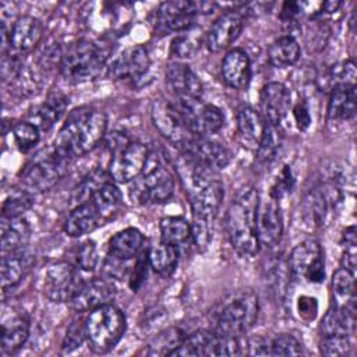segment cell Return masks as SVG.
I'll return each mask as SVG.
<instances>
[{
    "instance_id": "cell-1",
    "label": "cell",
    "mask_w": 357,
    "mask_h": 357,
    "mask_svg": "<svg viewBox=\"0 0 357 357\" xmlns=\"http://www.w3.org/2000/svg\"><path fill=\"white\" fill-rule=\"evenodd\" d=\"M107 117L92 106H79L70 112L54 139L53 149L70 160L91 152L105 138Z\"/></svg>"
},
{
    "instance_id": "cell-2",
    "label": "cell",
    "mask_w": 357,
    "mask_h": 357,
    "mask_svg": "<svg viewBox=\"0 0 357 357\" xmlns=\"http://www.w3.org/2000/svg\"><path fill=\"white\" fill-rule=\"evenodd\" d=\"M176 170L190 199L192 216L212 220L223 201L225 188L215 170L183 153L176 160Z\"/></svg>"
},
{
    "instance_id": "cell-3",
    "label": "cell",
    "mask_w": 357,
    "mask_h": 357,
    "mask_svg": "<svg viewBox=\"0 0 357 357\" xmlns=\"http://www.w3.org/2000/svg\"><path fill=\"white\" fill-rule=\"evenodd\" d=\"M258 202V191L254 188H247L237 195L227 209V234L233 248L241 257L252 258L261 248L257 236Z\"/></svg>"
},
{
    "instance_id": "cell-4",
    "label": "cell",
    "mask_w": 357,
    "mask_h": 357,
    "mask_svg": "<svg viewBox=\"0 0 357 357\" xmlns=\"http://www.w3.org/2000/svg\"><path fill=\"white\" fill-rule=\"evenodd\" d=\"M106 52L92 40L81 39L67 46L60 61V73L68 82L98 78L106 66Z\"/></svg>"
},
{
    "instance_id": "cell-5",
    "label": "cell",
    "mask_w": 357,
    "mask_h": 357,
    "mask_svg": "<svg viewBox=\"0 0 357 357\" xmlns=\"http://www.w3.org/2000/svg\"><path fill=\"white\" fill-rule=\"evenodd\" d=\"M126 328L124 312L112 303L89 311L85 318L86 342L99 354L110 351L121 340Z\"/></svg>"
},
{
    "instance_id": "cell-6",
    "label": "cell",
    "mask_w": 357,
    "mask_h": 357,
    "mask_svg": "<svg viewBox=\"0 0 357 357\" xmlns=\"http://www.w3.org/2000/svg\"><path fill=\"white\" fill-rule=\"evenodd\" d=\"M258 318V297L247 290L230 300L219 312L213 332L220 336L240 337L248 332Z\"/></svg>"
},
{
    "instance_id": "cell-7",
    "label": "cell",
    "mask_w": 357,
    "mask_h": 357,
    "mask_svg": "<svg viewBox=\"0 0 357 357\" xmlns=\"http://www.w3.org/2000/svg\"><path fill=\"white\" fill-rule=\"evenodd\" d=\"M173 106L195 135L208 137L216 134L225 124L222 110L212 103H204L199 98L177 96Z\"/></svg>"
},
{
    "instance_id": "cell-8",
    "label": "cell",
    "mask_w": 357,
    "mask_h": 357,
    "mask_svg": "<svg viewBox=\"0 0 357 357\" xmlns=\"http://www.w3.org/2000/svg\"><path fill=\"white\" fill-rule=\"evenodd\" d=\"M67 162L54 149L50 153L33 159L20 174L22 188L31 194L50 190L64 176Z\"/></svg>"
},
{
    "instance_id": "cell-9",
    "label": "cell",
    "mask_w": 357,
    "mask_h": 357,
    "mask_svg": "<svg viewBox=\"0 0 357 357\" xmlns=\"http://www.w3.org/2000/svg\"><path fill=\"white\" fill-rule=\"evenodd\" d=\"M287 268L294 279L322 283L325 279V261L319 243L308 238L297 244L289 255Z\"/></svg>"
},
{
    "instance_id": "cell-10",
    "label": "cell",
    "mask_w": 357,
    "mask_h": 357,
    "mask_svg": "<svg viewBox=\"0 0 357 357\" xmlns=\"http://www.w3.org/2000/svg\"><path fill=\"white\" fill-rule=\"evenodd\" d=\"M146 160V145L138 141H128L112 151V158L107 165V173L114 183H130L144 172Z\"/></svg>"
},
{
    "instance_id": "cell-11",
    "label": "cell",
    "mask_w": 357,
    "mask_h": 357,
    "mask_svg": "<svg viewBox=\"0 0 357 357\" xmlns=\"http://www.w3.org/2000/svg\"><path fill=\"white\" fill-rule=\"evenodd\" d=\"M85 282L78 268L68 262H56L47 266L43 280V294L53 303L71 301Z\"/></svg>"
},
{
    "instance_id": "cell-12",
    "label": "cell",
    "mask_w": 357,
    "mask_h": 357,
    "mask_svg": "<svg viewBox=\"0 0 357 357\" xmlns=\"http://www.w3.org/2000/svg\"><path fill=\"white\" fill-rule=\"evenodd\" d=\"M151 119L155 128L165 137L170 144L180 148L181 151L195 137L191 130L185 126L173 103L163 99H155L151 105Z\"/></svg>"
},
{
    "instance_id": "cell-13",
    "label": "cell",
    "mask_w": 357,
    "mask_h": 357,
    "mask_svg": "<svg viewBox=\"0 0 357 357\" xmlns=\"http://www.w3.org/2000/svg\"><path fill=\"white\" fill-rule=\"evenodd\" d=\"M211 8H213V3L206 1H165L156 11V22L163 31H185L192 25L197 14L209 13Z\"/></svg>"
},
{
    "instance_id": "cell-14",
    "label": "cell",
    "mask_w": 357,
    "mask_h": 357,
    "mask_svg": "<svg viewBox=\"0 0 357 357\" xmlns=\"http://www.w3.org/2000/svg\"><path fill=\"white\" fill-rule=\"evenodd\" d=\"M137 180V178H135ZM174 192V180L172 174L162 166H156L131 188V199L137 204H160L172 198Z\"/></svg>"
},
{
    "instance_id": "cell-15",
    "label": "cell",
    "mask_w": 357,
    "mask_h": 357,
    "mask_svg": "<svg viewBox=\"0 0 357 357\" xmlns=\"http://www.w3.org/2000/svg\"><path fill=\"white\" fill-rule=\"evenodd\" d=\"M283 233V215L279 201L272 197L261 199L257 209V236L264 248L275 247Z\"/></svg>"
},
{
    "instance_id": "cell-16",
    "label": "cell",
    "mask_w": 357,
    "mask_h": 357,
    "mask_svg": "<svg viewBox=\"0 0 357 357\" xmlns=\"http://www.w3.org/2000/svg\"><path fill=\"white\" fill-rule=\"evenodd\" d=\"M290 89L278 81L265 84L259 92L261 114L268 124L279 126L291 109Z\"/></svg>"
},
{
    "instance_id": "cell-17",
    "label": "cell",
    "mask_w": 357,
    "mask_h": 357,
    "mask_svg": "<svg viewBox=\"0 0 357 357\" xmlns=\"http://www.w3.org/2000/svg\"><path fill=\"white\" fill-rule=\"evenodd\" d=\"M244 26L243 14L237 10L227 11L218 17L208 31L206 45L213 53L227 49L241 33Z\"/></svg>"
},
{
    "instance_id": "cell-18",
    "label": "cell",
    "mask_w": 357,
    "mask_h": 357,
    "mask_svg": "<svg viewBox=\"0 0 357 357\" xmlns=\"http://www.w3.org/2000/svg\"><path fill=\"white\" fill-rule=\"evenodd\" d=\"M181 152L215 172L225 169L231 160V152L225 145L208 137L195 135Z\"/></svg>"
},
{
    "instance_id": "cell-19",
    "label": "cell",
    "mask_w": 357,
    "mask_h": 357,
    "mask_svg": "<svg viewBox=\"0 0 357 357\" xmlns=\"http://www.w3.org/2000/svg\"><path fill=\"white\" fill-rule=\"evenodd\" d=\"M151 60L144 46L124 49L110 64L109 74L114 79H137L149 68Z\"/></svg>"
},
{
    "instance_id": "cell-20",
    "label": "cell",
    "mask_w": 357,
    "mask_h": 357,
    "mask_svg": "<svg viewBox=\"0 0 357 357\" xmlns=\"http://www.w3.org/2000/svg\"><path fill=\"white\" fill-rule=\"evenodd\" d=\"M116 296V287L106 279H92L85 282L77 296L70 301L78 312H88L98 307L110 304Z\"/></svg>"
},
{
    "instance_id": "cell-21",
    "label": "cell",
    "mask_w": 357,
    "mask_h": 357,
    "mask_svg": "<svg viewBox=\"0 0 357 357\" xmlns=\"http://www.w3.org/2000/svg\"><path fill=\"white\" fill-rule=\"evenodd\" d=\"M222 78L227 86L243 91L251 81V63L245 50L234 47L222 60Z\"/></svg>"
},
{
    "instance_id": "cell-22",
    "label": "cell",
    "mask_w": 357,
    "mask_h": 357,
    "mask_svg": "<svg viewBox=\"0 0 357 357\" xmlns=\"http://www.w3.org/2000/svg\"><path fill=\"white\" fill-rule=\"evenodd\" d=\"M42 36L43 25L40 20L32 15H21L10 29V46L20 53H28L39 45Z\"/></svg>"
},
{
    "instance_id": "cell-23",
    "label": "cell",
    "mask_w": 357,
    "mask_h": 357,
    "mask_svg": "<svg viewBox=\"0 0 357 357\" xmlns=\"http://www.w3.org/2000/svg\"><path fill=\"white\" fill-rule=\"evenodd\" d=\"M35 257L25 248L6 252L1 257V289L7 291L17 286L29 272Z\"/></svg>"
},
{
    "instance_id": "cell-24",
    "label": "cell",
    "mask_w": 357,
    "mask_h": 357,
    "mask_svg": "<svg viewBox=\"0 0 357 357\" xmlns=\"http://www.w3.org/2000/svg\"><path fill=\"white\" fill-rule=\"evenodd\" d=\"M166 82L177 96L199 98L202 84L192 68L181 61H173L166 68Z\"/></svg>"
},
{
    "instance_id": "cell-25",
    "label": "cell",
    "mask_w": 357,
    "mask_h": 357,
    "mask_svg": "<svg viewBox=\"0 0 357 357\" xmlns=\"http://www.w3.org/2000/svg\"><path fill=\"white\" fill-rule=\"evenodd\" d=\"M103 218L91 201L78 204L67 216L64 222V231L71 237H81L84 234L92 233L100 225H103Z\"/></svg>"
},
{
    "instance_id": "cell-26",
    "label": "cell",
    "mask_w": 357,
    "mask_h": 357,
    "mask_svg": "<svg viewBox=\"0 0 357 357\" xmlns=\"http://www.w3.org/2000/svg\"><path fill=\"white\" fill-rule=\"evenodd\" d=\"M357 109L356 85L342 84L332 88L328 102V117L333 121L350 120Z\"/></svg>"
},
{
    "instance_id": "cell-27",
    "label": "cell",
    "mask_w": 357,
    "mask_h": 357,
    "mask_svg": "<svg viewBox=\"0 0 357 357\" xmlns=\"http://www.w3.org/2000/svg\"><path fill=\"white\" fill-rule=\"evenodd\" d=\"M142 247L144 236L135 227L123 229L109 240V254L124 261L135 259L142 252Z\"/></svg>"
},
{
    "instance_id": "cell-28",
    "label": "cell",
    "mask_w": 357,
    "mask_h": 357,
    "mask_svg": "<svg viewBox=\"0 0 357 357\" xmlns=\"http://www.w3.org/2000/svg\"><path fill=\"white\" fill-rule=\"evenodd\" d=\"M29 336V321L20 314L10 315L1 321V350L7 354L15 353L26 342Z\"/></svg>"
},
{
    "instance_id": "cell-29",
    "label": "cell",
    "mask_w": 357,
    "mask_h": 357,
    "mask_svg": "<svg viewBox=\"0 0 357 357\" xmlns=\"http://www.w3.org/2000/svg\"><path fill=\"white\" fill-rule=\"evenodd\" d=\"M67 105L68 100L63 93H52L42 105L31 109V112L28 113V121L35 124L39 130L46 131L60 119Z\"/></svg>"
},
{
    "instance_id": "cell-30",
    "label": "cell",
    "mask_w": 357,
    "mask_h": 357,
    "mask_svg": "<svg viewBox=\"0 0 357 357\" xmlns=\"http://www.w3.org/2000/svg\"><path fill=\"white\" fill-rule=\"evenodd\" d=\"M356 329V305L339 307L335 305L325 314L321 322L322 336L343 335L350 336Z\"/></svg>"
},
{
    "instance_id": "cell-31",
    "label": "cell",
    "mask_w": 357,
    "mask_h": 357,
    "mask_svg": "<svg viewBox=\"0 0 357 357\" xmlns=\"http://www.w3.org/2000/svg\"><path fill=\"white\" fill-rule=\"evenodd\" d=\"M31 237L29 223L21 218H1V251L3 254L25 248Z\"/></svg>"
},
{
    "instance_id": "cell-32",
    "label": "cell",
    "mask_w": 357,
    "mask_h": 357,
    "mask_svg": "<svg viewBox=\"0 0 357 357\" xmlns=\"http://www.w3.org/2000/svg\"><path fill=\"white\" fill-rule=\"evenodd\" d=\"M266 128V121L262 114L251 106H243L237 112V130L240 137L258 146Z\"/></svg>"
},
{
    "instance_id": "cell-33",
    "label": "cell",
    "mask_w": 357,
    "mask_h": 357,
    "mask_svg": "<svg viewBox=\"0 0 357 357\" xmlns=\"http://www.w3.org/2000/svg\"><path fill=\"white\" fill-rule=\"evenodd\" d=\"M268 59L276 68H286L296 64L300 59V45L291 35L275 39L268 49Z\"/></svg>"
},
{
    "instance_id": "cell-34",
    "label": "cell",
    "mask_w": 357,
    "mask_h": 357,
    "mask_svg": "<svg viewBox=\"0 0 357 357\" xmlns=\"http://www.w3.org/2000/svg\"><path fill=\"white\" fill-rule=\"evenodd\" d=\"M88 201H91L95 205V208L98 209L103 220H106L113 213H116L121 206L123 194L117 187V184L113 180H109L102 185H99Z\"/></svg>"
},
{
    "instance_id": "cell-35",
    "label": "cell",
    "mask_w": 357,
    "mask_h": 357,
    "mask_svg": "<svg viewBox=\"0 0 357 357\" xmlns=\"http://www.w3.org/2000/svg\"><path fill=\"white\" fill-rule=\"evenodd\" d=\"M146 255L149 266L162 276H169L176 269L178 261L177 247L162 240L151 245Z\"/></svg>"
},
{
    "instance_id": "cell-36",
    "label": "cell",
    "mask_w": 357,
    "mask_h": 357,
    "mask_svg": "<svg viewBox=\"0 0 357 357\" xmlns=\"http://www.w3.org/2000/svg\"><path fill=\"white\" fill-rule=\"evenodd\" d=\"M332 290L336 297V305L353 307L356 305V286L354 273L344 268H339L332 275Z\"/></svg>"
},
{
    "instance_id": "cell-37",
    "label": "cell",
    "mask_w": 357,
    "mask_h": 357,
    "mask_svg": "<svg viewBox=\"0 0 357 357\" xmlns=\"http://www.w3.org/2000/svg\"><path fill=\"white\" fill-rule=\"evenodd\" d=\"M213 335V331H195L188 336H184L178 347L174 351H172L170 356H208Z\"/></svg>"
},
{
    "instance_id": "cell-38",
    "label": "cell",
    "mask_w": 357,
    "mask_h": 357,
    "mask_svg": "<svg viewBox=\"0 0 357 357\" xmlns=\"http://www.w3.org/2000/svg\"><path fill=\"white\" fill-rule=\"evenodd\" d=\"M280 142L282 137L278 126L266 123L265 132L257 146V165L261 167L269 166L276 158V153L280 148Z\"/></svg>"
},
{
    "instance_id": "cell-39",
    "label": "cell",
    "mask_w": 357,
    "mask_h": 357,
    "mask_svg": "<svg viewBox=\"0 0 357 357\" xmlns=\"http://www.w3.org/2000/svg\"><path fill=\"white\" fill-rule=\"evenodd\" d=\"M162 241L180 245L191 237L190 223L181 216H166L160 220Z\"/></svg>"
},
{
    "instance_id": "cell-40",
    "label": "cell",
    "mask_w": 357,
    "mask_h": 357,
    "mask_svg": "<svg viewBox=\"0 0 357 357\" xmlns=\"http://www.w3.org/2000/svg\"><path fill=\"white\" fill-rule=\"evenodd\" d=\"M33 205V197L26 190L13 191L3 202L1 218H21Z\"/></svg>"
},
{
    "instance_id": "cell-41",
    "label": "cell",
    "mask_w": 357,
    "mask_h": 357,
    "mask_svg": "<svg viewBox=\"0 0 357 357\" xmlns=\"http://www.w3.org/2000/svg\"><path fill=\"white\" fill-rule=\"evenodd\" d=\"M184 339L183 333L177 328H170L159 335L151 342L148 354H156V356H170L172 351H174L181 340Z\"/></svg>"
},
{
    "instance_id": "cell-42",
    "label": "cell",
    "mask_w": 357,
    "mask_h": 357,
    "mask_svg": "<svg viewBox=\"0 0 357 357\" xmlns=\"http://www.w3.org/2000/svg\"><path fill=\"white\" fill-rule=\"evenodd\" d=\"M13 135L18 148L28 152L39 141V128L28 120H20L13 126Z\"/></svg>"
},
{
    "instance_id": "cell-43",
    "label": "cell",
    "mask_w": 357,
    "mask_h": 357,
    "mask_svg": "<svg viewBox=\"0 0 357 357\" xmlns=\"http://www.w3.org/2000/svg\"><path fill=\"white\" fill-rule=\"evenodd\" d=\"M271 356H300L303 354L301 343L289 333H282L269 342Z\"/></svg>"
},
{
    "instance_id": "cell-44",
    "label": "cell",
    "mask_w": 357,
    "mask_h": 357,
    "mask_svg": "<svg viewBox=\"0 0 357 357\" xmlns=\"http://www.w3.org/2000/svg\"><path fill=\"white\" fill-rule=\"evenodd\" d=\"M199 38L195 33H181L172 40V54L177 59H191L199 49Z\"/></svg>"
},
{
    "instance_id": "cell-45",
    "label": "cell",
    "mask_w": 357,
    "mask_h": 357,
    "mask_svg": "<svg viewBox=\"0 0 357 357\" xmlns=\"http://www.w3.org/2000/svg\"><path fill=\"white\" fill-rule=\"evenodd\" d=\"M319 350L324 356H331V357L347 356L351 351V342L349 336H343V335L322 336V340L319 343Z\"/></svg>"
},
{
    "instance_id": "cell-46",
    "label": "cell",
    "mask_w": 357,
    "mask_h": 357,
    "mask_svg": "<svg viewBox=\"0 0 357 357\" xmlns=\"http://www.w3.org/2000/svg\"><path fill=\"white\" fill-rule=\"evenodd\" d=\"M86 340V329H85V319H74L70 326L67 328L66 336L61 343V351L70 353L78 349Z\"/></svg>"
},
{
    "instance_id": "cell-47",
    "label": "cell",
    "mask_w": 357,
    "mask_h": 357,
    "mask_svg": "<svg viewBox=\"0 0 357 357\" xmlns=\"http://www.w3.org/2000/svg\"><path fill=\"white\" fill-rule=\"evenodd\" d=\"M98 264H99V254H98L96 244L91 240L82 243L77 250L75 266L81 271L91 272L98 266Z\"/></svg>"
},
{
    "instance_id": "cell-48",
    "label": "cell",
    "mask_w": 357,
    "mask_h": 357,
    "mask_svg": "<svg viewBox=\"0 0 357 357\" xmlns=\"http://www.w3.org/2000/svg\"><path fill=\"white\" fill-rule=\"evenodd\" d=\"M356 64L353 60H346L342 61L331 68L329 78L335 85H342V84H349V85H356Z\"/></svg>"
},
{
    "instance_id": "cell-49",
    "label": "cell",
    "mask_w": 357,
    "mask_h": 357,
    "mask_svg": "<svg viewBox=\"0 0 357 357\" xmlns=\"http://www.w3.org/2000/svg\"><path fill=\"white\" fill-rule=\"evenodd\" d=\"M191 238L199 251H204L211 241V222L192 216L190 223Z\"/></svg>"
},
{
    "instance_id": "cell-50",
    "label": "cell",
    "mask_w": 357,
    "mask_h": 357,
    "mask_svg": "<svg viewBox=\"0 0 357 357\" xmlns=\"http://www.w3.org/2000/svg\"><path fill=\"white\" fill-rule=\"evenodd\" d=\"M293 181H294V180H293V176H291L290 169H289L287 166H284V167L282 169V173H280V176L278 177L276 183L273 184L269 197H272L273 199L279 201L284 194H287V192L291 191Z\"/></svg>"
},
{
    "instance_id": "cell-51",
    "label": "cell",
    "mask_w": 357,
    "mask_h": 357,
    "mask_svg": "<svg viewBox=\"0 0 357 357\" xmlns=\"http://www.w3.org/2000/svg\"><path fill=\"white\" fill-rule=\"evenodd\" d=\"M146 264H148V255L142 251L135 258V262L130 272V287L132 290H137L142 284V282L146 276Z\"/></svg>"
},
{
    "instance_id": "cell-52",
    "label": "cell",
    "mask_w": 357,
    "mask_h": 357,
    "mask_svg": "<svg viewBox=\"0 0 357 357\" xmlns=\"http://www.w3.org/2000/svg\"><path fill=\"white\" fill-rule=\"evenodd\" d=\"M297 311L301 318L311 321L317 317L318 312V303L314 297L310 296H301L297 301Z\"/></svg>"
},
{
    "instance_id": "cell-53",
    "label": "cell",
    "mask_w": 357,
    "mask_h": 357,
    "mask_svg": "<svg viewBox=\"0 0 357 357\" xmlns=\"http://www.w3.org/2000/svg\"><path fill=\"white\" fill-rule=\"evenodd\" d=\"M293 117L294 123L298 127L300 131H305L311 124V114L308 110V106L304 100H300L297 105L293 106Z\"/></svg>"
},
{
    "instance_id": "cell-54",
    "label": "cell",
    "mask_w": 357,
    "mask_h": 357,
    "mask_svg": "<svg viewBox=\"0 0 357 357\" xmlns=\"http://www.w3.org/2000/svg\"><path fill=\"white\" fill-rule=\"evenodd\" d=\"M357 244H344L343 245V252H342V268L350 271L351 273H356V265H357V251H356Z\"/></svg>"
},
{
    "instance_id": "cell-55",
    "label": "cell",
    "mask_w": 357,
    "mask_h": 357,
    "mask_svg": "<svg viewBox=\"0 0 357 357\" xmlns=\"http://www.w3.org/2000/svg\"><path fill=\"white\" fill-rule=\"evenodd\" d=\"M301 4L300 3H296V1H286L283 3L282 6V10H280V20L283 22H294L297 15L301 13Z\"/></svg>"
},
{
    "instance_id": "cell-56",
    "label": "cell",
    "mask_w": 357,
    "mask_h": 357,
    "mask_svg": "<svg viewBox=\"0 0 357 357\" xmlns=\"http://www.w3.org/2000/svg\"><path fill=\"white\" fill-rule=\"evenodd\" d=\"M340 7L339 1H326L322 4V10H325V13H333Z\"/></svg>"
}]
</instances>
